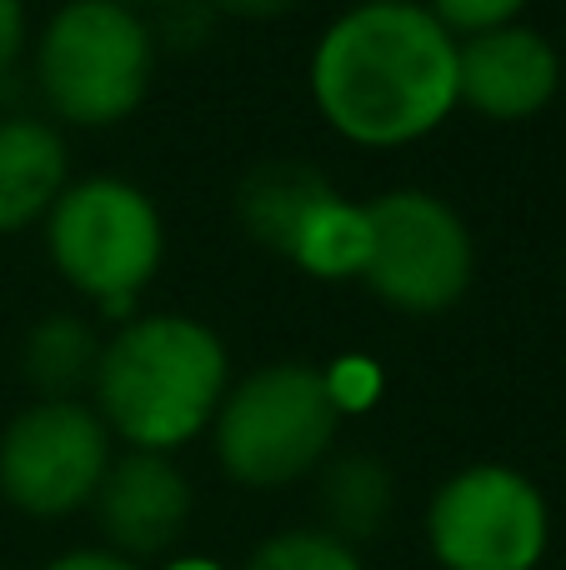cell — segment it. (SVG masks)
<instances>
[{
  "label": "cell",
  "mask_w": 566,
  "mask_h": 570,
  "mask_svg": "<svg viewBox=\"0 0 566 570\" xmlns=\"http://www.w3.org/2000/svg\"><path fill=\"white\" fill-rule=\"evenodd\" d=\"M331 375L311 361H271L226 385L211 421L216 461L246 491L311 481L341 435Z\"/></svg>",
  "instance_id": "4"
},
{
  "label": "cell",
  "mask_w": 566,
  "mask_h": 570,
  "mask_svg": "<svg viewBox=\"0 0 566 570\" xmlns=\"http://www.w3.org/2000/svg\"><path fill=\"white\" fill-rule=\"evenodd\" d=\"M160 40L126 0H66L30 50V80L50 120L110 130L150 96Z\"/></svg>",
  "instance_id": "3"
},
{
  "label": "cell",
  "mask_w": 566,
  "mask_h": 570,
  "mask_svg": "<svg viewBox=\"0 0 566 570\" xmlns=\"http://www.w3.org/2000/svg\"><path fill=\"white\" fill-rule=\"evenodd\" d=\"M166 570H216V566H211V561H170Z\"/></svg>",
  "instance_id": "20"
},
{
  "label": "cell",
  "mask_w": 566,
  "mask_h": 570,
  "mask_svg": "<svg viewBox=\"0 0 566 570\" xmlns=\"http://www.w3.org/2000/svg\"><path fill=\"white\" fill-rule=\"evenodd\" d=\"M231 385L226 341L180 311L126 315L100 341L90 405L130 451H180L211 431Z\"/></svg>",
  "instance_id": "2"
},
{
  "label": "cell",
  "mask_w": 566,
  "mask_h": 570,
  "mask_svg": "<svg viewBox=\"0 0 566 570\" xmlns=\"http://www.w3.org/2000/svg\"><path fill=\"white\" fill-rule=\"evenodd\" d=\"M110 551L130 556V561H156L180 546L191 531V511L196 495L191 481L166 451H130L110 455L106 475L90 501Z\"/></svg>",
  "instance_id": "9"
},
{
  "label": "cell",
  "mask_w": 566,
  "mask_h": 570,
  "mask_svg": "<svg viewBox=\"0 0 566 570\" xmlns=\"http://www.w3.org/2000/svg\"><path fill=\"white\" fill-rule=\"evenodd\" d=\"M241 570H367V566H361L357 546H347L341 535L321 531V525H296V531L266 535Z\"/></svg>",
  "instance_id": "15"
},
{
  "label": "cell",
  "mask_w": 566,
  "mask_h": 570,
  "mask_svg": "<svg viewBox=\"0 0 566 570\" xmlns=\"http://www.w3.org/2000/svg\"><path fill=\"white\" fill-rule=\"evenodd\" d=\"M30 46V26H26V6L20 0H0V80L16 70V60Z\"/></svg>",
  "instance_id": "17"
},
{
  "label": "cell",
  "mask_w": 566,
  "mask_h": 570,
  "mask_svg": "<svg viewBox=\"0 0 566 570\" xmlns=\"http://www.w3.org/2000/svg\"><path fill=\"white\" fill-rule=\"evenodd\" d=\"M341 190L331 186V176L321 166L301 156H276L256 160L236 186V220L261 250L271 256H296V246L306 240V230L316 226V216L336 200Z\"/></svg>",
  "instance_id": "11"
},
{
  "label": "cell",
  "mask_w": 566,
  "mask_h": 570,
  "mask_svg": "<svg viewBox=\"0 0 566 570\" xmlns=\"http://www.w3.org/2000/svg\"><path fill=\"white\" fill-rule=\"evenodd\" d=\"M46 570H146V566L110 551V546H76V551H60Z\"/></svg>",
  "instance_id": "18"
},
{
  "label": "cell",
  "mask_w": 566,
  "mask_h": 570,
  "mask_svg": "<svg viewBox=\"0 0 566 570\" xmlns=\"http://www.w3.org/2000/svg\"><path fill=\"white\" fill-rule=\"evenodd\" d=\"M206 6L221 20H276V16H291L301 0H206Z\"/></svg>",
  "instance_id": "19"
},
{
  "label": "cell",
  "mask_w": 566,
  "mask_h": 570,
  "mask_svg": "<svg viewBox=\"0 0 566 570\" xmlns=\"http://www.w3.org/2000/svg\"><path fill=\"white\" fill-rule=\"evenodd\" d=\"M126 6H136V10H140V6H170V0H126Z\"/></svg>",
  "instance_id": "21"
},
{
  "label": "cell",
  "mask_w": 566,
  "mask_h": 570,
  "mask_svg": "<svg viewBox=\"0 0 566 570\" xmlns=\"http://www.w3.org/2000/svg\"><path fill=\"white\" fill-rule=\"evenodd\" d=\"M46 256L56 276L96 311L130 315L136 295L166 261V220L136 180H70L46 216Z\"/></svg>",
  "instance_id": "5"
},
{
  "label": "cell",
  "mask_w": 566,
  "mask_h": 570,
  "mask_svg": "<svg viewBox=\"0 0 566 570\" xmlns=\"http://www.w3.org/2000/svg\"><path fill=\"white\" fill-rule=\"evenodd\" d=\"M311 481H316L321 531L341 535L347 546L377 541L391 525V515H397V475H391V465L381 461V455H367V451L336 455L331 451Z\"/></svg>",
  "instance_id": "13"
},
{
  "label": "cell",
  "mask_w": 566,
  "mask_h": 570,
  "mask_svg": "<svg viewBox=\"0 0 566 570\" xmlns=\"http://www.w3.org/2000/svg\"><path fill=\"white\" fill-rule=\"evenodd\" d=\"M367 246L357 281L401 315H441L477 281V240L451 200L417 186L381 190L361 206Z\"/></svg>",
  "instance_id": "6"
},
{
  "label": "cell",
  "mask_w": 566,
  "mask_h": 570,
  "mask_svg": "<svg viewBox=\"0 0 566 570\" xmlns=\"http://www.w3.org/2000/svg\"><path fill=\"white\" fill-rule=\"evenodd\" d=\"M351 6H381V0H351Z\"/></svg>",
  "instance_id": "22"
},
{
  "label": "cell",
  "mask_w": 566,
  "mask_h": 570,
  "mask_svg": "<svg viewBox=\"0 0 566 570\" xmlns=\"http://www.w3.org/2000/svg\"><path fill=\"white\" fill-rule=\"evenodd\" d=\"M116 435L86 401H30L0 431V495L20 515L60 521L96 501Z\"/></svg>",
  "instance_id": "8"
},
{
  "label": "cell",
  "mask_w": 566,
  "mask_h": 570,
  "mask_svg": "<svg viewBox=\"0 0 566 570\" xmlns=\"http://www.w3.org/2000/svg\"><path fill=\"white\" fill-rule=\"evenodd\" d=\"M70 186V146L46 116H0V236L30 230Z\"/></svg>",
  "instance_id": "12"
},
{
  "label": "cell",
  "mask_w": 566,
  "mask_h": 570,
  "mask_svg": "<svg viewBox=\"0 0 566 570\" xmlns=\"http://www.w3.org/2000/svg\"><path fill=\"white\" fill-rule=\"evenodd\" d=\"M100 361V335L90 331L86 315H40L26 331L20 345V375L40 401H80V391H90Z\"/></svg>",
  "instance_id": "14"
},
{
  "label": "cell",
  "mask_w": 566,
  "mask_h": 570,
  "mask_svg": "<svg viewBox=\"0 0 566 570\" xmlns=\"http://www.w3.org/2000/svg\"><path fill=\"white\" fill-rule=\"evenodd\" d=\"M547 546V495L517 465H461L427 501V551L441 570H537Z\"/></svg>",
  "instance_id": "7"
},
{
  "label": "cell",
  "mask_w": 566,
  "mask_h": 570,
  "mask_svg": "<svg viewBox=\"0 0 566 570\" xmlns=\"http://www.w3.org/2000/svg\"><path fill=\"white\" fill-rule=\"evenodd\" d=\"M306 90L316 116L351 146H417L457 110V36L421 0L351 6L321 30Z\"/></svg>",
  "instance_id": "1"
},
{
  "label": "cell",
  "mask_w": 566,
  "mask_h": 570,
  "mask_svg": "<svg viewBox=\"0 0 566 570\" xmlns=\"http://www.w3.org/2000/svg\"><path fill=\"white\" fill-rule=\"evenodd\" d=\"M427 10L461 40V36H481V30L521 20L527 0H427Z\"/></svg>",
  "instance_id": "16"
},
{
  "label": "cell",
  "mask_w": 566,
  "mask_h": 570,
  "mask_svg": "<svg viewBox=\"0 0 566 570\" xmlns=\"http://www.w3.org/2000/svg\"><path fill=\"white\" fill-rule=\"evenodd\" d=\"M557 46L521 20L457 40V106L501 120V126H517V120L541 116L557 100Z\"/></svg>",
  "instance_id": "10"
}]
</instances>
